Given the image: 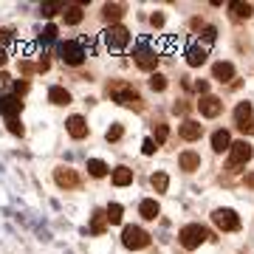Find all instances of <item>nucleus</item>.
I'll list each match as a JSON object with an SVG mask.
<instances>
[{
  "instance_id": "1",
  "label": "nucleus",
  "mask_w": 254,
  "mask_h": 254,
  "mask_svg": "<svg viewBox=\"0 0 254 254\" xmlns=\"http://www.w3.org/2000/svg\"><path fill=\"white\" fill-rule=\"evenodd\" d=\"M108 96H113V102L125 105V108H133V110L144 108V105H141V96H138L127 82H110V85H108Z\"/></svg>"
},
{
  "instance_id": "2",
  "label": "nucleus",
  "mask_w": 254,
  "mask_h": 254,
  "mask_svg": "<svg viewBox=\"0 0 254 254\" xmlns=\"http://www.w3.org/2000/svg\"><path fill=\"white\" fill-rule=\"evenodd\" d=\"M209 232L200 223H190V226H184L181 232H178V240H181V246L187 249V252H192V249H198L200 243H206L209 240Z\"/></svg>"
},
{
  "instance_id": "3",
  "label": "nucleus",
  "mask_w": 254,
  "mask_h": 254,
  "mask_svg": "<svg viewBox=\"0 0 254 254\" xmlns=\"http://www.w3.org/2000/svg\"><path fill=\"white\" fill-rule=\"evenodd\" d=\"M122 243H125L127 249L138 252V249H147V246H150V235H147L144 229H138V226H125V232H122Z\"/></svg>"
},
{
  "instance_id": "4",
  "label": "nucleus",
  "mask_w": 254,
  "mask_h": 254,
  "mask_svg": "<svg viewBox=\"0 0 254 254\" xmlns=\"http://www.w3.org/2000/svg\"><path fill=\"white\" fill-rule=\"evenodd\" d=\"M130 43V31H127L125 26H110L108 31H105V46L110 48V51H122V48Z\"/></svg>"
},
{
  "instance_id": "5",
  "label": "nucleus",
  "mask_w": 254,
  "mask_h": 254,
  "mask_svg": "<svg viewBox=\"0 0 254 254\" xmlns=\"http://www.w3.org/2000/svg\"><path fill=\"white\" fill-rule=\"evenodd\" d=\"M212 220H215V226L220 232H237L240 229V218H237L232 209H215L212 212Z\"/></svg>"
},
{
  "instance_id": "6",
  "label": "nucleus",
  "mask_w": 254,
  "mask_h": 254,
  "mask_svg": "<svg viewBox=\"0 0 254 254\" xmlns=\"http://www.w3.org/2000/svg\"><path fill=\"white\" fill-rule=\"evenodd\" d=\"M60 57H63L65 65H82V60H85V48H82V43L68 40V43L60 46Z\"/></svg>"
},
{
  "instance_id": "7",
  "label": "nucleus",
  "mask_w": 254,
  "mask_h": 254,
  "mask_svg": "<svg viewBox=\"0 0 254 254\" xmlns=\"http://www.w3.org/2000/svg\"><path fill=\"white\" fill-rule=\"evenodd\" d=\"M249 161H252V144L249 141H235L232 150H229V164L232 167H243Z\"/></svg>"
},
{
  "instance_id": "8",
  "label": "nucleus",
  "mask_w": 254,
  "mask_h": 254,
  "mask_svg": "<svg viewBox=\"0 0 254 254\" xmlns=\"http://www.w3.org/2000/svg\"><path fill=\"white\" fill-rule=\"evenodd\" d=\"M235 122H237V130L240 133H254V125H252V102H240L235 108Z\"/></svg>"
},
{
  "instance_id": "9",
  "label": "nucleus",
  "mask_w": 254,
  "mask_h": 254,
  "mask_svg": "<svg viewBox=\"0 0 254 254\" xmlns=\"http://www.w3.org/2000/svg\"><path fill=\"white\" fill-rule=\"evenodd\" d=\"M54 181H57V187H63V190H76V187H79V175H76V170H71V167H57Z\"/></svg>"
},
{
  "instance_id": "10",
  "label": "nucleus",
  "mask_w": 254,
  "mask_h": 254,
  "mask_svg": "<svg viewBox=\"0 0 254 254\" xmlns=\"http://www.w3.org/2000/svg\"><path fill=\"white\" fill-rule=\"evenodd\" d=\"M198 110H200V116L215 119V116H220V110H223V102H220L218 96H212V93H206V96H200Z\"/></svg>"
},
{
  "instance_id": "11",
  "label": "nucleus",
  "mask_w": 254,
  "mask_h": 254,
  "mask_svg": "<svg viewBox=\"0 0 254 254\" xmlns=\"http://www.w3.org/2000/svg\"><path fill=\"white\" fill-rule=\"evenodd\" d=\"M0 113L9 119H17L20 113H23V102H20V96H0Z\"/></svg>"
},
{
  "instance_id": "12",
  "label": "nucleus",
  "mask_w": 254,
  "mask_h": 254,
  "mask_svg": "<svg viewBox=\"0 0 254 254\" xmlns=\"http://www.w3.org/2000/svg\"><path fill=\"white\" fill-rule=\"evenodd\" d=\"M136 65L138 68H141V71H155V65H158V57H155V51H150V48H138L136 54Z\"/></svg>"
},
{
  "instance_id": "13",
  "label": "nucleus",
  "mask_w": 254,
  "mask_h": 254,
  "mask_svg": "<svg viewBox=\"0 0 254 254\" xmlns=\"http://www.w3.org/2000/svg\"><path fill=\"white\" fill-rule=\"evenodd\" d=\"M178 136L184 138V141H198L200 136H203V125H198V122H184L181 125V130H178Z\"/></svg>"
},
{
  "instance_id": "14",
  "label": "nucleus",
  "mask_w": 254,
  "mask_h": 254,
  "mask_svg": "<svg viewBox=\"0 0 254 254\" xmlns=\"http://www.w3.org/2000/svg\"><path fill=\"white\" fill-rule=\"evenodd\" d=\"M212 150H215V153L232 150V136H229V130H215V133H212Z\"/></svg>"
},
{
  "instance_id": "15",
  "label": "nucleus",
  "mask_w": 254,
  "mask_h": 254,
  "mask_svg": "<svg viewBox=\"0 0 254 254\" xmlns=\"http://www.w3.org/2000/svg\"><path fill=\"white\" fill-rule=\"evenodd\" d=\"M65 125H68V133H71L73 138H85L88 136V122H85L82 116H71Z\"/></svg>"
},
{
  "instance_id": "16",
  "label": "nucleus",
  "mask_w": 254,
  "mask_h": 254,
  "mask_svg": "<svg viewBox=\"0 0 254 254\" xmlns=\"http://www.w3.org/2000/svg\"><path fill=\"white\" fill-rule=\"evenodd\" d=\"M178 167H181V170H187V173H195V170L200 167V155L192 153V150H187V153L178 155Z\"/></svg>"
},
{
  "instance_id": "17",
  "label": "nucleus",
  "mask_w": 254,
  "mask_h": 254,
  "mask_svg": "<svg viewBox=\"0 0 254 254\" xmlns=\"http://www.w3.org/2000/svg\"><path fill=\"white\" fill-rule=\"evenodd\" d=\"M212 76H215L218 82H232V79H235V65H232V63H215Z\"/></svg>"
},
{
  "instance_id": "18",
  "label": "nucleus",
  "mask_w": 254,
  "mask_h": 254,
  "mask_svg": "<svg viewBox=\"0 0 254 254\" xmlns=\"http://www.w3.org/2000/svg\"><path fill=\"white\" fill-rule=\"evenodd\" d=\"M102 14H105V20H108V23H113V26H116V20L125 17V6H122V3H105Z\"/></svg>"
},
{
  "instance_id": "19",
  "label": "nucleus",
  "mask_w": 254,
  "mask_h": 254,
  "mask_svg": "<svg viewBox=\"0 0 254 254\" xmlns=\"http://www.w3.org/2000/svg\"><path fill=\"white\" fill-rule=\"evenodd\" d=\"M63 14H65V23H68V26H79L82 17H85V11H82L79 3H71V6H65Z\"/></svg>"
},
{
  "instance_id": "20",
  "label": "nucleus",
  "mask_w": 254,
  "mask_h": 254,
  "mask_svg": "<svg viewBox=\"0 0 254 254\" xmlns=\"http://www.w3.org/2000/svg\"><path fill=\"white\" fill-rule=\"evenodd\" d=\"M48 102H51V105H71V93L65 91L63 85H54V88L48 91Z\"/></svg>"
},
{
  "instance_id": "21",
  "label": "nucleus",
  "mask_w": 254,
  "mask_h": 254,
  "mask_svg": "<svg viewBox=\"0 0 254 254\" xmlns=\"http://www.w3.org/2000/svg\"><path fill=\"white\" fill-rule=\"evenodd\" d=\"M138 212H141V218H144V220H155L158 215H161V206H158L153 198H147V200H141Z\"/></svg>"
},
{
  "instance_id": "22",
  "label": "nucleus",
  "mask_w": 254,
  "mask_h": 254,
  "mask_svg": "<svg viewBox=\"0 0 254 254\" xmlns=\"http://www.w3.org/2000/svg\"><path fill=\"white\" fill-rule=\"evenodd\" d=\"M206 63V48H200V46H192L190 51H187V65L190 68H198V65Z\"/></svg>"
},
{
  "instance_id": "23",
  "label": "nucleus",
  "mask_w": 254,
  "mask_h": 254,
  "mask_svg": "<svg viewBox=\"0 0 254 254\" xmlns=\"http://www.w3.org/2000/svg\"><path fill=\"white\" fill-rule=\"evenodd\" d=\"M229 9H232V17L235 20H249L252 17V3H240V0H235V3H229Z\"/></svg>"
},
{
  "instance_id": "24",
  "label": "nucleus",
  "mask_w": 254,
  "mask_h": 254,
  "mask_svg": "<svg viewBox=\"0 0 254 254\" xmlns=\"http://www.w3.org/2000/svg\"><path fill=\"white\" fill-rule=\"evenodd\" d=\"M113 184H116V187L133 184V170H130V167H116V170H113Z\"/></svg>"
},
{
  "instance_id": "25",
  "label": "nucleus",
  "mask_w": 254,
  "mask_h": 254,
  "mask_svg": "<svg viewBox=\"0 0 254 254\" xmlns=\"http://www.w3.org/2000/svg\"><path fill=\"white\" fill-rule=\"evenodd\" d=\"M108 170H110V167L105 161H99V158H91V161H88V173H91L93 178H105Z\"/></svg>"
},
{
  "instance_id": "26",
  "label": "nucleus",
  "mask_w": 254,
  "mask_h": 254,
  "mask_svg": "<svg viewBox=\"0 0 254 254\" xmlns=\"http://www.w3.org/2000/svg\"><path fill=\"white\" fill-rule=\"evenodd\" d=\"M105 223H108V215L105 212H93V220H91V235H102L105 232Z\"/></svg>"
},
{
  "instance_id": "27",
  "label": "nucleus",
  "mask_w": 254,
  "mask_h": 254,
  "mask_svg": "<svg viewBox=\"0 0 254 254\" xmlns=\"http://www.w3.org/2000/svg\"><path fill=\"white\" fill-rule=\"evenodd\" d=\"M150 184H153L155 192H167V187H170V178H167V173H153V175H150Z\"/></svg>"
},
{
  "instance_id": "28",
  "label": "nucleus",
  "mask_w": 254,
  "mask_h": 254,
  "mask_svg": "<svg viewBox=\"0 0 254 254\" xmlns=\"http://www.w3.org/2000/svg\"><path fill=\"white\" fill-rule=\"evenodd\" d=\"M40 11H43L46 17H54L57 11H65V3H63V0H57V3H43V6H40Z\"/></svg>"
},
{
  "instance_id": "29",
  "label": "nucleus",
  "mask_w": 254,
  "mask_h": 254,
  "mask_svg": "<svg viewBox=\"0 0 254 254\" xmlns=\"http://www.w3.org/2000/svg\"><path fill=\"white\" fill-rule=\"evenodd\" d=\"M122 212H125V209L119 206V203H110V206L105 209V215H108V223H122Z\"/></svg>"
},
{
  "instance_id": "30",
  "label": "nucleus",
  "mask_w": 254,
  "mask_h": 254,
  "mask_svg": "<svg viewBox=\"0 0 254 254\" xmlns=\"http://www.w3.org/2000/svg\"><path fill=\"white\" fill-rule=\"evenodd\" d=\"M122 136H125V127H122V125H110V130L105 133V138H108V141H119Z\"/></svg>"
},
{
  "instance_id": "31",
  "label": "nucleus",
  "mask_w": 254,
  "mask_h": 254,
  "mask_svg": "<svg viewBox=\"0 0 254 254\" xmlns=\"http://www.w3.org/2000/svg\"><path fill=\"white\" fill-rule=\"evenodd\" d=\"M150 88H153V91H164V88H167V76L153 73V76H150Z\"/></svg>"
},
{
  "instance_id": "32",
  "label": "nucleus",
  "mask_w": 254,
  "mask_h": 254,
  "mask_svg": "<svg viewBox=\"0 0 254 254\" xmlns=\"http://www.w3.org/2000/svg\"><path fill=\"white\" fill-rule=\"evenodd\" d=\"M167 136H170L167 125H158V127H155V144H164V141H167Z\"/></svg>"
},
{
  "instance_id": "33",
  "label": "nucleus",
  "mask_w": 254,
  "mask_h": 254,
  "mask_svg": "<svg viewBox=\"0 0 254 254\" xmlns=\"http://www.w3.org/2000/svg\"><path fill=\"white\" fill-rule=\"evenodd\" d=\"M9 133H11V136H23V133H26V127L20 125L17 119H11V122H9Z\"/></svg>"
},
{
  "instance_id": "34",
  "label": "nucleus",
  "mask_w": 254,
  "mask_h": 254,
  "mask_svg": "<svg viewBox=\"0 0 254 254\" xmlns=\"http://www.w3.org/2000/svg\"><path fill=\"white\" fill-rule=\"evenodd\" d=\"M150 26H153V28H161V26H164V14H161V11L150 14Z\"/></svg>"
},
{
  "instance_id": "35",
  "label": "nucleus",
  "mask_w": 254,
  "mask_h": 254,
  "mask_svg": "<svg viewBox=\"0 0 254 254\" xmlns=\"http://www.w3.org/2000/svg\"><path fill=\"white\" fill-rule=\"evenodd\" d=\"M141 153H144V155H153V153H155V141H153V138H144V144H141Z\"/></svg>"
},
{
  "instance_id": "36",
  "label": "nucleus",
  "mask_w": 254,
  "mask_h": 254,
  "mask_svg": "<svg viewBox=\"0 0 254 254\" xmlns=\"http://www.w3.org/2000/svg\"><path fill=\"white\" fill-rule=\"evenodd\" d=\"M203 37H206V43H215V37H218L215 26H206V28H203Z\"/></svg>"
},
{
  "instance_id": "37",
  "label": "nucleus",
  "mask_w": 254,
  "mask_h": 254,
  "mask_svg": "<svg viewBox=\"0 0 254 254\" xmlns=\"http://www.w3.org/2000/svg\"><path fill=\"white\" fill-rule=\"evenodd\" d=\"M195 91L206 96V91H209V82H203V79H200V82H195Z\"/></svg>"
},
{
  "instance_id": "38",
  "label": "nucleus",
  "mask_w": 254,
  "mask_h": 254,
  "mask_svg": "<svg viewBox=\"0 0 254 254\" xmlns=\"http://www.w3.org/2000/svg\"><path fill=\"white\" fill-rule=\"evenodd\" d=\"M20 71H23V73H34V71H37V65H31V63H20Z\"/></svg>"
},
{
  "instance_id": "39",
  "label": "nucleus",
  "mask_w": 254,
  "mask_h": 254,
  "mask_svg": "<svg viewBox=\"0 0 254 254\" xmlns=\"http://www.w3.org/2000/svg\"><path fill=\"white\" fill-rule=\"evenodd\" d=\"M43 34H46V40H54V37H57V26H46Z\"/></svg>"
},
{
  "instance_id": "40",
  "label": "nucleus",
  "mask_w": 254,
  "mask_h": 254,
  "mask_svg": "<svg viewBox=\"0 0 254 254\" xmlns=\"http://www.w3.org/2000/svg\"><path fill=\"white\" fill-rule=\"evenodd\" d=\"M14 91H17V96H20V93H26L28 91V82H17V85H14Z\"/></svg>"
},
{
  "instance_id": "41",
  "label": "nucleus",
  "mask_w": 254,
  "mask_h": 254,
  "mask_svg": "<svg viewBox=\"0 0 254 254\" xmlns=\"http://www.w3.org/2000/svg\"><path fill=\"white\" fill-rule=\"evenodd\" d=\"M37 71H40V73L48 71V60H40V63H37Z\"/></svg>"
},
{
  "instance_id": "42",
  "label": "nucleus",
  "mask_w": 254,
  "mask_h": 254,
  "mask_svg": "<svg viewBox=\"0 0 254 254\" xmlns=\"http://www.w3.org/2000/svg\"><path fill=\"white\" fill-rule=\"evenodd\" d=\"M6 60H9V54H6V51L0 48V65H6Z\"/></svg>"
},
{
  "instance_id": "43",
  "label": "nucleus",
  "mask_w": 254,
  "mask_h": 254,
  "mask_svg": "<svg viewBox=\"0 0 254 254\" xmlns=\"http://www.w3.org/2000/svg\"><path fill=\"white\" fill-rule=\"evenodd\" d=\"M246 184H249V187L254 190V173H252V175H246Z\"/></svg>"
}]
</instances>
